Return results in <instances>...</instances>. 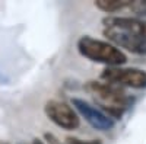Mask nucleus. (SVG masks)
Segmentation results:
<instances>
[{"label": "nucleus", "instance_id": "7", "mask_svg": "<svg viewBox=\"0 0 146 144\" xmlns=\"http://www.w3.org/2000/svg\"><path fill=\"white\" fill-rule=\"evenodd\" d=\"M102 25L113 26L127 31L130 34H135L137 37L146 39V20L135 16H105L102 19Z\"/></svg>", "mask_w": 146, "mask_h": 144}, {"label": "nucleus", "instance_id": "3", "mask_svg": "<svg viewBox=\"0 0 146 144\" xmlns=\"http://www.w3.org/2000/svg\"><path fill=\"white\" fill-rule=\"evenodd\" d=\"M101 80L118 87L146 89V71L135 67H105Z\"/></svg>", "mask_w": 146, "mask_h": 144}, {"label": "nucleus", "instance_id": "13", "mask_svg": "<svg viewBox=\"0 0 146 144\" xmlns=\"http://www.w3.org/2000/svg\"><path fill=\"white\" fill-rule=\"evenodd\" d=\"M0 144H7V143H5V141H0Z\"/></svg>", "mask_w": 146, "mask_h": 144}, {"label": "nucleus", "instance_id": "5", "mask_svg": "<svg viewBox=\"0 0 146 144\" xmlns=\"http://www.w3.org/2000/svg\"><path fill=\"white\" fill-rule=\"evenodd\" d=\"M70 103H72V108L76 111V114L80 115L94 130H96V131H110V130L114 128L115 122L111 118L107 116L101 109L95 108L94 105H91L85 99L72 98Z\"/></svg>", "mask_w": 146, "mask_h": 144}, {"label": "nucleus", "instance_id": "4", "mask_svg": "<svg viewBox=\"0 0 146 144\" xmlns=\"http://www.w3.org/2000/svg\"><path fill=\"white\" fill-rule=\"evenodd\" d=\"M44 112L51 122L66 131L78 130L80 125V118L76 111L63 101H47L44 105Z\"/></svg>", "mask_w": 146, "mask_h": 144}, {"label": "nucleus", "instance_id": "10", "mask_svg": "<svg viewBox=\"0 0 146 144\" xmlns=\"http://www.w3.org/2000/svg\"><path fill=\"white\" fill-rule=\"evenodd\" d=\"M66 144H102L100 140H91V141H83L75 137H67L66 138Z\"/></svg>", "mask_w": 146, "mask_h": 144}, {"label": "nucleus", "instance_id": "8", "mask_svg": "<svg viewBox=\"0 0 146 144\" xmlns=\"http://www.w3.org/2000/svg\"><path fill=\"white\" fill-rule=\"evenodd\" d=\"M133 0H96L95 7L105 13H118V12H130Z\"/></svg>", "mask_w": 146, "mask_h": 144}, {"label": "nucleus", "instance_id": "6", "mask_svg": "<svg viewBox=\"0 0 146 144\" xmlns=\"http://www.w3.org/2000/svg\"><path fill=\"white\" fill-rule=\"evenodd\" d=\"M102 34L108 39V42H111L117 48H123L137 55H146V39L137 35L113 26H105Z\"/></svg>", "mask_w": 146, "mask_h": 144}, {"label": "nucleus", "instance_id": "12", "mask_svg": "<svg viewBox=\"0 0 146 144\" xmlns=\"http://www.w3.org/2000/svg\"><path fill=\"white\" fill-rule=\"evenodd\" d=\"M32 144H45L42 140H40V138H34L32 140Z\"/></svg>", "mask_w": 146, "mask_h": 144}, {"label": "nucleus", "instance_id": "9", "mask_svg": "<svg viewBox=\"0 0 146 144\" xmlns=\"http://www.w3.org/2000/svg\"><path fill=\"white\" fill-rule=\"evenodd\" d=\"M130 12L136 16H145L146 15V0H133Z\"/></svg>", "mask_w": 146, "mask_h": 144}, {"label": "nucleus", "instance_id": "1", "mask_svg": "<svg viewBox=\"0 0 146 144\" xmlns=\"http://www.w3.org/2000/svg\"><path fill=\"white\" fill-rule=\"evenodd\" d=\"M85 90L92 96L96 106H100L98 109H101L113 121L120 119L135 102V99L130 95H127L123 87H118L105 82H86Z\"/></svg>", "mask_w": 146, "mask_h": 144}, {"label": "nucleus", "instance_id": "11", "mask_svg": "<svg viewBox=\"0 0 146 144\" xmlns=\"http://www.w3.org/2000/svg\"><path fill=\"white\" fill-rule=\"evenodd\" d=\"M44 137H45V140L50 143V144H62V141H60V140H58L54 134H51V133H45Z\"/></svg>", "mask_w": 146, "mask_h": 144}, {"label": "nucleus", "instance_id": "2", "mask_svg": "<svg viewBox=\"0 0 146 144\" xmlns=\"http://www.w3.org/2000/svg\"><path fill=\"white\" fill-rule=\"evenodd\" d=\"M78 51L89 61L105 64L107 67H121L127 63V55L108 41L83 35L78 41Z\"/></svg>", "mask_w": 146, "mask_h": 144}]
</instances>
